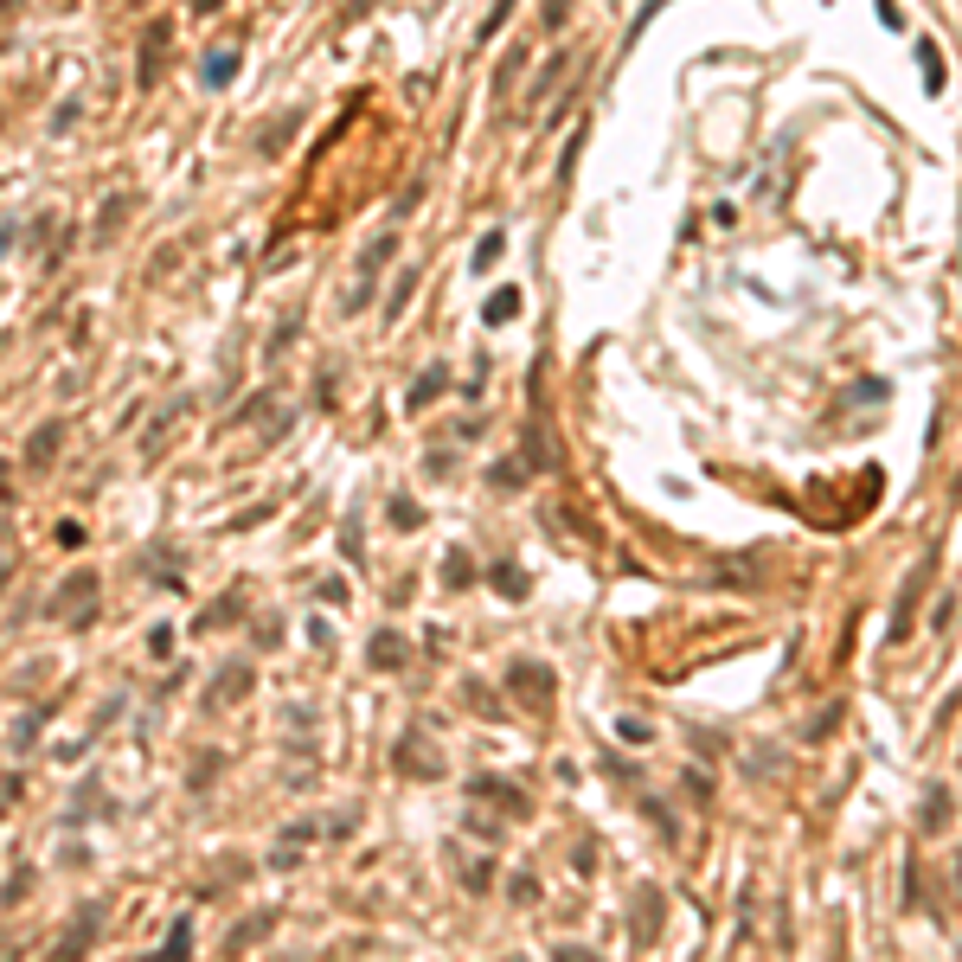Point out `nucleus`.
Masks as SVG:
<instances>
[{"instance_id": "nucleus-6", "label": "nucleus", "mask_w": 962, "mask_h": 962, "mask_svg": "<svg viewBox=\"0 0 962 962\" xmlns=\"http://www.w3.org/2000/svg\"><path fill=\"white\" fill-rule=\"evenodd\" d=\"M481 315H488V321H507V315H520V289H501V295H494Z\"/></svg>"}, {"instance_id": "nucleus-10", "label": "nucleus", "mask_w": 962, "mask_h": 962, "mask_svg": "<svg viewBox=\"0 0 962 962\" xmlns=\"http://www.w3.org/2000/svg\"><path fill=\"white\" fill-rule=\"evenodd\" d=\"M7 251H13V225H0V257H7Z\"/></svg>"}, {"instance_id": "nucleus-1", "label": "nucleus", "mask_w": 962, "mask_h": 962, "mask_svg": "<svg viewBox=\"0 0 962 962\" xmlns=\"http://www.w3.org/2000/svg\"><path fill=\"white\" fill-rule=\"evenodd\" d=\"M90 590H97V577H90V571H77L71 584L59 590V603H51V610H59L65 622H84V616H90Z\"/></svg>"}, {"instance_id": "nucleus-11", "label": "nucleus", "mask_w": 962, "mask_h": 962, "mask_svg": "<svg viewBox=\"0 0 962 962\" xmlns=\"http://www.w3.org/2000/svg\"><path fill=\"white\" fill-rule=\"evenodd\" d=\"M0 584H7V559H0Z\"/></svg>"}, {"instance_id": "nucleus-2", "label": "nucleus", "mask_w": 962, "mask_h": 962, "mask_svg": "<svg viewBox=\"0 0 962 962\" xmlns=\"http://www.w3.org/2000/svg\"><path fill=\"white\" fill-rule=\"evenodd\" d=\"M238 77V45H218V51H206V65H199V84L206 90H225Z\"/></svg>"}, {"instance_id": "nucleus-4", "label": "nucleus", "mask_w": 962, "mask_h": 962, "mask_svg": "<svg viewBox=\"0 0 962 962\" xmlns=\"http://www.w3.org/2000/svg\"><path fill=\"white\" fill-rule=\"evenodd\" d=\"M436 392H443V366H430V372H424L418 385H411V392H404V404H411V411H424V404H430Z\"/></svg>"}, {"instance_id": "nucleus-9", "label": "nucleus", "mask_w": 962, "mask_h": 962, "mask_svg": "<svg viewBox=\"0 0 962 962\" xmlns=\"http://www.w3.org/2000/svg\"><path fill=\"white\" fill-rule=\"evenodd\" d=\"M186 937H192V924H186V918H180V924H174V930H168V956H180V950H186Z\"/></svg>"}, {"instance_id": "nucleus-3", "label": "nucleus", "mask_w": 962, "mask_h": 962, "mask_svg": "<svg viewBox=\"0 0 962 962\" xmlns=\"http://www.w3.org/2000/svg\"><path fill=\"white\" fill-rule=\"evenodd\" d=\"M168 33H174L168 20H154V26H148V45H142V84H154V71H160V51H168Z\"/></svg>"}, {"instance_id": "nucleus-5", "label": "nucleus", "mask_w": 962, "mask_h": 962, "mask_svg": "<svg viewBox=\"0 0 962 962\" xmlns=\"http://www.w3.org/2000/svg\"><path fill=\"white\" fill-rule=\"evenodd\" d=\"M33 462H45V456H59V424H39L33 430V450H26Z\"/></svg>"}, {"instance_id": "nucleus-7", "label": "nucleus", "mask_w": 962, "mask_h": 962, "mask_svg": "<svg viewBox=\"0 0 962 962\" xmlns=\"http://www.w3.org/2000/svg\"><path fill=\"white\" fill-rule=\"evenodd\" d=\"M494 257H501V231H488V238L475 244V270H488Z\"/></svg>"}, {"instance_id": "nucleus-8", "label": "nucleus", "mask_w": 962, "mask_h": 962, "mask_svg": "<svg viewBox=\"0 0 962 962\" xmlns=\"http://www.w3.org/2000/svg\"><path fill=\"white\" fill-rule=\"evenodd\" d=\"M372 661H379V668H392V661H398V642H392V636H379V642H372Z\"/></svg>"}]
</instances>
